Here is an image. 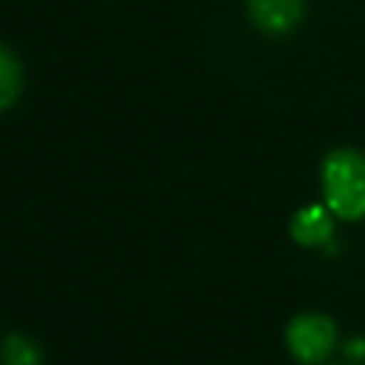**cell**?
I'll use <instances>...</instances> for the list:
<instances>
[{
  "instance_id": "cell-6",
  "label": "cell",
  "mask_w": 365,
  "mask_h": 365,
  "mask_svg": "<svg viewBox=\"0 0 365 365\" xmlns=\"http://www.w3.org/2000/svg\"><path fill=\"white\" fill-rule=\"evenodd\" d=\"M23 91V68L9 46L0 43V111L11 108Z\"/></svg>"
},
{
  "instance_id": "cell-2",
  "label": "cell",
  "mask_w": 365,
  "mask_h": 365,
  "mask_svg": "<svg viewBox=\"0 0 365 365\" xmlns=\"http://www.w3.org/2000/svg\"><path fill=\"white\" fill-rule=\"evenodd\" d=\"M288 351L302 365H319L328 359L336 342V325L325 314H299L285 331Z\"/></svg>"
},
{
  "instance_id": "cell-4",
  "label": "cell",
  "mask_w": 365,
  "mask_h": 365,
  "mask_svg": "<svg viewBox=\"0 0 365 365\" xmlns=\"http://www.w3.org/2000/svg\"><path fill=\"white\" fill-rule=\"evenodd\" d=\"M334 234V220L331 208L322 205H305L294 214L291 220V237L299 245H325Z\"/></svg>"
},
{
  "instance_id": "cell-5",
  "label": "cell",
  "mask_w": 365,
  "mask_h": 365,
  "mask_svg": "<svg viewBox=\"0 0 365 365\" xmlns=\"http://www.w3.org/2000/svg\"><path fill=\"white\" fill-rule=\"evenodd\" d=\"M0 365H46V356L31 336L9 334L0 342Z\"/></svg>"
},
{
  "instance_id": "cell-1",
  "label": "cell",
  "mask_w": 365,
  "mask_h": 365,
  "mask_svg": "<svg viewBox=\"0 0 365 365\" xmlns=\"http://www.w3.org/2000/svg\"><path fill=\"white\" fill-rule=\"evenodd\" d=\"M322 194L331 214L345 220L365 217V157L354 148H336L322 163Z\"/></svg>"
},
{
  "instance_id": "cell-3",
  "label": "cell",
  "mask_w": 365,
  "mask_h": 365,
  "mask_svg": "<svg viewBox=\"0 0 365 365\" xmlns=\"http://www.w3.org/2000/svg\"><path fill=\"white\" fill-rule=\"evenodd\" d=\"M248 17L268 34H285L302 20V0H245Z\"/></svg>"
}]
</instances>
